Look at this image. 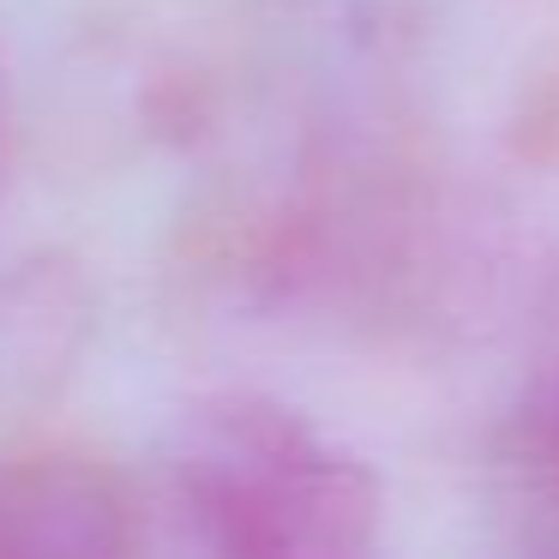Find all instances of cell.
<instances>
[{"label": "cell", "mask_w": 559, "mask_h": 559, "mask_svg": "<svg viewBox=\"0 0 559 559\" xmlns=\"http://www.w3.org/2000/svg\"><path fill=\"white\" fill-rule=\"evenodd\" d=\"M145 506L211 559H355L385 530V487L361 451L259 391L199 397L169 427Z\"/></svg>", "instance_id": "obj_1"}, {"label": "cell", "mask_w": 559, "mask_h": 559, "mask_svg": "<svg viewBox=\"0 0 559 559\" xmlns=\"http://www.w3.org/2000/svg\"><path fill=\"white\" fill-rule=\"evenodd\" d=\"M415 133L511 223H559V0H433L403 55Z\"/></svg>", "instance_id": "obj_2"}, {"label": "cell", "mask_w": 559, "mask_h": 559, "mask_svg": "<svg viewBox=\"0 0 559 559\" xmlns=\"http://www.w3.org/2000/svg\"><path fill=\"white\" fill-rule=\"evenodd\" d=\"M151 547L145 487L103 451L37 439L0 451V559H127Z\"/></svg>", "instance_id": "obj_3"}, {"label": "cell", "mask_w": 559, "mask_h": 559, "mask_svg": "<svg viewBox=\"0 0 559 559\" xmlns=\"http://www.w3.org/2000/svg\"><path fill=\"white\" fill-rule=\"evenodd\" d=\"M499 469H506L518 506L559 530V367H547L499 427Z\"/></svg>", "instance_id": "obj_4"}, {"label": "cell", "mask_w": 559, "mask_h": 559, "mask_svg": "<svg viewBox=\"0 0 559 559\" xmlns=\"http://www.w3.org/2000/svg\"><path fill=\"white\" fill-rule=\"evenodd\" d=\"M13 85H7V61H0V193H7V175H13Z\"/></svg>", "instance_id": "obj_5"}]
</instances>
